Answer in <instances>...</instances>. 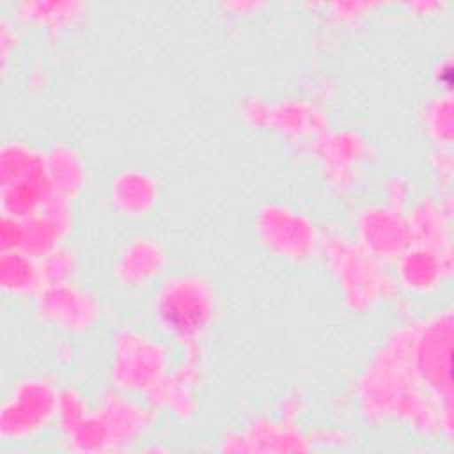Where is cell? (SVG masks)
Returning a JSON list of instances; mask_svg holds the SVG:
<instances>
[{"instance_id": "8", "label": "cell", "mask_w": 454, "mask_h": 454, "mask_svg": "<svg viewBox=\"0 0 454 454\" xmlns=\"http://www.w3.org/2000/svg\"><path fill=\"white\" fill-rule=\"evenodd\" d=\"M160 197L158 181L138 168L119 172L112 181V204L124 215H147Z\"/></svg>"}, {"instance_id": "20", "label": "cell", "mask_w": 454, "mask_h": 454, "mask_svg": "<svg viewBox=\"0 0 454 454\" xmlns=\"http://www.w3.org/2000/svg\"><path fill=\"white\" fill-rule=\"evenodd\" d=\"M427 126L429 131L442 142H450V99L438 98L427 110Z\"/></svg>"}, {"instance_id": "15", "label": "cell", "mask_w": 454, "mask_h": 454, "mask_svg": "<svg viewBox=\"0 0 454 454\" xmlns=\"http://www.w3.org/2000/svg\"><path fill=\"white\" fill-rule=\"evenodd\" d=\"M57 245H60L59 232L39 213L25 220L23 243H21L20 250H25L27 254L34 255L35 259H41L50 250H53Z\"/></svg>"}, {"instance_id": "10", "label": "cell", "mask_w": 454, "mask_h": 454, "mask_svg": "<svg viewBox=\"0 0 454 454\" xmlns=\"http://www.w3.org/2000/svg\"><path fill=\"white\" fill-rule=\"evenodd\" d=\"M165 264V252L147 238H137L124 247L117 259V277L126 286H140L156 277Z\"/></svg>"}, {"instance_id": "16", "label": "cell", "mask_w": 454, "mask_h": 454, "mask_svg": "<svg viewBox=\"0 0 454 454\" xmlns=\"http://www.w3.org/2000/svg\"><path fill=\"white\" fill-rule=\"evenodd\" d=\"M39 266L44 286L67 284L73 280L76 271V261L73 252L62 245H57L53 250L43 255L39 259Z\"/></svg>"}, {"instance_id": "3", "label": "cell", "mask_w": 454, "mask_h": 454, "mask_svg": "<svg viewBox=\"0 0 454 454\" xmlns=\"http://www.w3.org/2000/svg\"><path fill=\"white\" fill-rule=\"evenodd\" d=\"M355 231L364 254L376 259L397 257L411 245L406 218L388 204L364 207L356 216Z\"/></svg>"}, {"instance_id": "12", "label": "cell", "mask_w": 454, "mask_h": 454, "mask_svg": "<svg viewBox=\"0 0 454 454\" xmlns=\"http://www.w3.org/2000/svg\"><path fill=\"white\" fill-rule=\"evenodd\" d=\"M44 168L53 193L71 199L83 186V163L80 156L64 144H55L44 153Z\"/></svg>"}, {"instance_id": "22", "label": "cell", "mask_w": 454, "mask_h": 454, "mask_svg": "<svg viewBox=\"0 0 454 454\" xmlns=\"http://www.w3.org/2000/svg\"><path fill=\"white\" fill-rule=\"evenodd\" d=\"M387 197H388V206H394L399 209L401 202L406 200L408 197V183L403 181L401 177H394L387 183Z\"/></svg>"}, {"instance_id": "6", "label": "cell", "mask_w": 454, "mask_h": 454, "mask_svg": "<svg viewBox=\"0 0 454 454\" xmlns=\"http://www.w3.org/2000/svg\"><path fill=\"white\" fill-rule=\"evenodd\" d=\"M163 353L147 339L126 335L119 353L115 378L122 387L145 390L160 383Z\"/></svg>"}, {"instance_id": "9", "label": "cell", "mask_w": 454, "mask_h": 454, "mask_svg": "<svg viewBox=\"0 0 454 454\" xmlns=\"http://www.w3.org/2000/svg\"><path fill=\"white\" fill-rule=\"evenodd\" d=\"M53 195L51 184L46 176V168L18 179L11 184L0 186L2 213L27 220L41 211L46 200Z\"/></svg>"}, {"instance_id": "18", "label": "cell", "mask_w": 454, "mask_h": 454, "mask_svg": "<svg viewBox=\"0 0 454 454\" xmlns=\"http://www.w3.org/2000/svg\"><path fill=\"white\" fill-rule=\"evenodd\" d=\"M87 417L85 404L82 403L80 395L71 388H62L57 394V410L55 419L59 420L60 427L71 433L76 426L82 424V420Z\"/></svg>"}, {"instance_id": "17", "label": "cell", "mask_w": 454, "mask_h": 454, "mask_svg": "<svg viewBox=\"0 0 454 454\" xmlns=\"http://www.w3.org/2000/svg\"><path fill=\"white\" fill-rule=\"evenodd\" d=\"M78 4H41V2H25L20 4V16L25 20L39 23H64L69 18L78 14Z\"/></svg>"}, {"instance_id": "4", "label": "cell", "mask_w": 454, "mask_h": 454, "mask_svg": "<svg viewBox=\"0 0 454 454\" xmlns=\"http://www.w3.org/2000/svg\"><path fill=\"white\" fill-rule=\"evenodd\" d=\"M257 231L262 243L282 257L303 259L314 252V225L287 207L266 206L257 218Z\"/></svg>"}, {"instance_id": "7", "label": "cell", "mask_w": 454, "mask_h": 454, "mask_svg": "<svg viewBox=\"0 0 454 454\" xmlns=\"http://www.w3.org/2000/svg\"><path fill=\"white\" fill-rule=\"evenodd\" d=\"M442 252L427 245H410L395 257V273L401 287L413 294H427L440 286L443 275Z\"/></svg>"}, {"instance_id": "2", "label": "cell", "mask_w": 454, "mask_h": 454, "mask_svg": "<svg viewBox=\"0 0 454 454\" xmlns=\"http://www.w3.org/2000/svg\"><path fill=\"white\" fill-rule=\"evenodd\" d=\"M59 390L43 378L20 380L0 411V434L7 442L25 440L55 419Z\"/></svg>"}, {"instance_id": "21", "label": "cell", "mask_w": 454, "mask_h": 454, "mask_svg": "<svg viewBox=\"0 0 454 454\" xmlns=\"http://www.w3.org/2000/svg\"><path fill=\"white\" fill-rule=\"evenodd\" d=\"M25 220L2 213L0 218V250H20L23 243Z\"/></svg>"}, {"instance_id": "14", "label": "cell", "mask_w": 454, "mask_h": 454, "mask_svg": "<svg viewBox=\"0 0 454 454\" xmlns=\"http://www.w3.org/2000/svg\"><path fill=\"white\" fill-rule=\"evenodd\" d=\"M105 408L106 413L101 415V419L106 426L110 440H114V436L131 438L140 429V424H144V415H140V410L124 399H110Z\"/></svg>"}, {"instance_id": "13", "label": "cell", "mask_w": 454, "mask_h": 454, "mask_svg": "<svg viewBox=\"0 0 454 454\" xmlns=\"http://www.w3.org/2000/svg\"><path fill=\"white\" fill-rule=\"evenodd\" d=\"M44 167V154L34 147L9 140L0 149V186L23 179Z\"/></svg>"}, {"instance_id": "1", "label": "cell", "mask_w": 454, "mask_h": 454, "mask_svg": "<svg viewBox=\"0 0 454 454\" xmlns=\"http://www.w3.org/2000/svg\"><path fill=\"white\" fill-rule=\"evenodd\" d=\"M156 316L165 330L192 344L213 317V298L199 277L181 275L167 280L156 296Z\"/></svg>"}, {"instance_id": "5", "label": "cell", "mask_w": 454, "mask_h": 454, "mask_svg": "<svg viewBox=\"0 0 454 454\" xmlns=\"http://www.w3.org/2000/svg\"><path fill=\"white\" fill-rule=\"evenodd\" d=\"M35 314L66 332L87 330L98 316V303L87 291L67 284L43 286L35 294Z\"/></svg>"}, {"instance_id": "19", "label": "cell", "mask_w": 454, "mask_h": 454, "mask_svg": "<svg viewBox=\"0 0 454 454\" xmlns=\"http://www.w3.org/2000/svg\"><path fill=\"white\" fill-rule=\"evenodd\" d=\"M69 200L71 199L53 193L39 211V215L59 232L60 238H64L73 225V213H71Z\"/></svg>"}, {"instance_id": "11", "label": "cell", "mask_w": 454, "mask_h": 454, "mask_svg": "<svg viewBox=\"0 0 454 454\" xmlns=\"http://www.w3.org/2000/svg\"><path fill=\"white\" fill-rule=\"evenodd\" d=\"M43 286L39 259L25 250H5L0 254V287L4 294H37Z\"/></svg>"}]
</instances>
